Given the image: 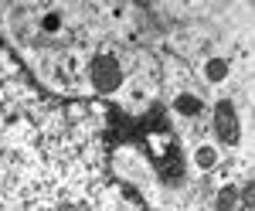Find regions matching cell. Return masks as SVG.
Returning <instances> with one entry per match:
<instances>
[{"instance_id":"obj_1","label":"cell","mask_w":255,"mask_h":211,"mask_svg":"<svg viewBox=\"0 0 255 211\" xmlns=\"http://www.w3.org/2000/svg\"><path fill=\"white\" fill-rule=\"evenodd\" d=\"M89 82L102 96L116 92L119 85H123V65H119V58L116 55H96L89 61Z\"/></svg>"},{"instance_id":"obj_2","label":"cell","mask_w":255,"mask_h":211,"mask_svg":"<svg viewBox=\"0 0 255 211\" xmlns=\"http://www.w3.org/2000/svg\"><path fill=\"white\" fill-rule=\"evenodd\" d=\"M211 123H215V136L225 143V147H235L238 140H242V123H238V113H235V102H228V99H221L215 106V116H211Z\"/></svg>"},{"instance_id":"obj_3","label":"cell","mask_w":255,"mask_h":211,"mask_svg":"<svg viewBox=\"0 0 255 211\" xmlns=\"http://www.w3.org/2000/svg\"><path fill=\"white\" fill-rule=\"evenodd\" d=\"M194 164L201 167V171H211V167L218 164V150H215V147H208V143H204V147H197Z\"/></svg>"},{"instance_id":"obj_4","label":"cell","mask_w":255,"mask_h":211,"mask_svg":"<svg viewBox=\"0 0 255 211\" xmlns=\"http://www.w3.org/2000/svg\"><path fill=\"white\" fill-rule=\"evenodd\" d=\"M204 75H208V82H221V78L228 75V61L225 58H211L204 65Z\"/></svg>"},{"instance_id":"obj_5","label":"cell","mask_w":255,"mask_h":211,"mask_svg":"<svg viewBox=\"0 0 255 211\" xmlns=\"http://www.w3.org/2000/svg\"><path fill=\"white\" fill-rule=\"evenodd\" d=\"M177 109L184 116H197V109H201V99H194V96H180L177 99Z\"/></svg>"},{"instance_id":"obj_6","label":"cell","mask_w":255,"mask_h":211,"mask_svg":"<svg viewBox=\"0 0 255 211\" xmlns=\"http://www.w3.org/2000/svg\"><path fill=\"white\" fill-rule=\"evenodd\" d=\"M235 205H238V191H235V188H225L221 198H218V211H232Z\"/></svg>"}]
</instances>
